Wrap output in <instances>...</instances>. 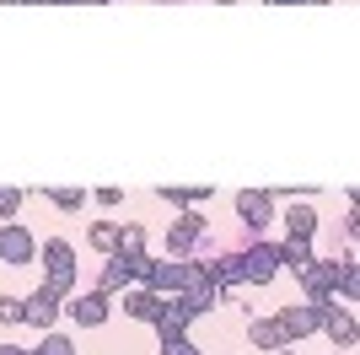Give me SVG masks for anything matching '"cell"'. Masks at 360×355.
<instances>
[{"mask_svg":"<svg viewBox=\"0 0 360 355\" xmlns=\"http://www.w3.org/2000/svg\"><path fill=\"white\" fill-rule=\"evenodd\" d=\"M178 291L188 296V307H194L199 318L221 301V280L210 275V264H178Z\"/></svg>","mask_w":360,"mask_h":355,"instance_id":"1","label":"cell"},{"mask_svg":"<svg viewBox=\"0 0 360 355\" xmlns=\"http://www.w3.org/2000/svg\"><path fill=\"white\" fill-rule=\"evenodd\" d=\"M274 269H280V248H269V242H253L248 253H237V275L253 285H269Z\"/></svg>","mask_w":360,"mask_h":355,"instance_id":"2","label":"cell"},{"mask_svg":"<svg viewBox=\"0 0 360 355\" xmlns=\"http://www.w3.org/2000/svg\"><path fill=\"white\" fill-rule=\"evenodd\" d=\"M317 328H323V334H328V340L339 344V350H349V344H355V312H349V307H339V296L317 307Z\"/></svg>","mask_w":360,"mask_h":355,"instance_id":"3","label":"cell"},{"mask_svg":"<svg viewBox=\"0 0 360 355\" xmlns=\"http://www.w3.org/2000/svg\"><path fill=\"white\" fill-rule=\"evenodd\" d=\"M269 210H274V194H258V189H242L237 194V216H242V226H248L253 237L269 226Z\"/></svg>","mask_w":360,"mask_h":355,"instance_id":"4","label":"cell"},{"mask_svg":"<svg viewBox=\"0 0 360 355\" xmlns=\"http://www.w3.org/2000/svg\"><path fill=\"white\" fill-rule=\"evenodd\" d=\"M32 253H38V248H32V237L27 232H22V226H16V221H6V226H0V264H32Z\"/></svg>","mask_w":360,"mask_h":355,"instance_id":"5","label":"cell"},{"mask_svg":"<svg viewBox=\"0 0 360 355\" xmlns=\"http://www.w3.org/2000/svg\"><path fill=\"white\" fill-rule=\"evenodd\" d=\"M54 318H60V296L32 291L27 301H22V323H32V328H54Z\"/></svg>","mask_w":360,"mask_h":355,"instance_id":"6","label":"cell"},{"mask_svg":"<svg viewBox=\"0 0 360 355\" xmlns=\"http://www.w3.org/2000/svg\"><path fill=\"white\" fill-rule=\"evenodd\" d=\"M248 340L258 350H290V334L280 328V318H248Z\"/></svg>","mask_w":360,"mask_h":355,"instance_id":"7","label":"cell"},{"mask_svg":"<svg viewBox=\"0 0 360 355\" xmlns=\"http://www.w3.org/2000/svg\"><path fill=\"white\" fill-rule=\"evenodd\" d=\"M199 237H205V216H194V210H188L183 221H172V226H167V253H188V248L199 242Z\"/></svg>","mask_w":360,"mask_h":355,"instance_id":"8","label":"cell"},{"mask_svg":"<svg viewBox=\"0 0 360 355\" xmlns=\"http://www.w3.org/2000/svg\"><path fill=\"white\" fill-rule=\"evenodd\" d=\"M65 312H70V318H75V323H81V328H97V323H103V318H108V296H103V291L70 296V307H65Z\"/></svg>","mask_w":360,"mask_h":355,"instance_id":"9","label":"cell"},{"mask_svg":"<svg viewBox=\"0 0 360 355\" xmlns=\"http://www.w3.org/2000/svg\"><path fill=\"white\" fill-rule=\"evenodd\" d=\"M274 318H280V328L290 334V344H296V340H307V334L317 328V307H312V301H307V307H280Z\"/></svg>","mask_w":360,"mask_h":355,"instance_id":"10","label":"cell"},{"mask_svg":"<svg viewBox=\"0 0 360 355\" xmlns=\"http://www.w3.org/2000/svg\"><path fill=\"white\" fill-rule=\"evenodd\" d=\"M124 312H129V318H140V323H156V318H162V296L150 291H124Z\"/></svg>","mask_w":360,"mask_h":355,"instance_id":"11","label":"cell"},{"mask_svg":"<svg viewBox=\"0 0 360 355\" xmlns=\"http://www.w3.org/2000/svg\"><path fill=\"white\" fill-rule=\"evenodd\" d=\"M129 285V264H124L119 253H108V264H103V280H97V291L103 296H113V291H124Z\"/></svg>","mask_w":360,"mask_h":355,"instance_id":"12","label":"cell"},{"mask_svg":"<svg viewBox=\"0 0 360 355\" xmlns=\"http://www.w3.org/2000/svg\"><path fill=\"white\" fill-rule=\"evenodd\" d=\"M280 264H290V269L301 275V269L312 264V237H290L285 248H280Z\"/></svg>","mask_w":360,"mask_h":355,"instance_id":"13","label":"cell"},{"mask_svg":"<svg viewBox=\"0 0 360 355\" xmlns=\"http://www.w3.org/2000/svg\"><path fill=\"white\" fill-rule=\"evenodd\" d=\"M44 264L49 269H75V248L65 237H54V242H44Z\"/></svg>","mask_w":360,"mask_h":355,"instance_id":"14","label":"cell"},{"mask_svg":"<svg viewBox=\"0 0 360 355\" xmlns=\"http://www.w3.org/2000/svg\"><path fill=\"white\" fill-rule=\"evenodd\" d=\"M150 291H156V296H172V291H178V264H162V259H156V269H150Z\"/></svg>","mask_w":360,"mask_h":355,"instance_id":"15","label":"cell"},{"mask_svg":"<svg viewBox=\"0 0 360 355\" xmlns=\"http://www.w3.org/2000/svg\"><path fill=\"white\" fill-rule=\"evenodd\" d=\"M339 291H345V301H355V296H360V269H355V253H349V259H339Z\"/></svg>","mask_w":360,"mask_h":355,"instance_id":"16","label":"cell"},{"mask_svg":"<svg viewBox=\"0 0 360 355\" xmlns=\"http://www.w3.org/2000/svg\"><path fill=\"white\" fill-rule=\"evenodd\" d=\"M285 226H290V237H312L317 232V216H312V205H296L285 216Z\"/></svg>","mask_w":360,"mask_h":355,"instance_id":"17","label":"cell"},{"mask_svg":"<svg viewBox=\"0 0 360 355\" xmlns=\"http://www.w3.org/2000/svg\"><path fill=\"white\" fill-rule=\"evenodd\" d=\"M86 237H91V248H97V253H113V248H119V226H113V221H97Z\"/></svg>","mask_w":360,"mask_h":355,"instance_id":"18","label":"cell"},{"mask_svg":"<svg viewBox=\"0 0 360 355\" xmlns=\"http://www.w3.org/2000/svg\"><path fill=\"white\" fill-rule=\"evenodd\" d=\"M119 259H129V253H146V232H140V226H119Z\"/></svg>","mask_w":360,"mask_h":355,"instance_id":"19","label":"cell"},{"mask_svg":"<svg viewBox=\"0 0 360 355\" xmlns=\"http://www.w3.org/2000/svg\"><path fill=\"white\" fill-rule=\"evenodd\" d=\"M44 291H49V296H60V301H65V296L75 291V269H49V280H44Z\"/></svg>","mask_w":360,"mask_h":355,"instance_id":"20","label":"cell"},{"mask_svg":"<svg viewBox=\"0 0 360 355\" xmlns=\"http://www.w3.org/2000/svg\"><path fill=\"white\" fill-rule=\"evenodd\" d=\"M124 264H129V280H150V269H156V259H150V253H129Z\"/></svg>","mask_w":360,"mask_h":355,"instance_id":"21","label":"cell"},{"mask_svg":"<svg viewBox=\"0 0 360 355\" xmlns=\"http://www.w3.org/2000/svg\"><path fill=\"white\" fill-rule=\"evenodd\" d=\"M162 199H172V205H199V199H210V189H162Z\"/></svg>","mask_w":360,"mask_h":355,"instance_id":"22","label":"cell"},{"mask_svg":"<svg viewBox=\"0 0 360 355\" xmlns=\"http://www.w3.org/2000/svg\"><path fill=\"white\" fill-rule=\"evenodd\" d=\"M32 355H75V344L65 340V334H49V340L38 344V350H32Z\"/></svg>","mask_w":360,"mask_h":355,"instance_id":"23","label":"cell"},{"mask_svg":"<svg viewBox=\"0 0 360 355\" xmlns=\"http://www.w3.org/2000/svg\"><path fill=\"white\" fill-rule=\"evenodd\" d=\"M0 323H22V296H0Z\"/></svg>","mask_w":360,"mask_h":355,"instance_id":"24","label":"cell"},{"mask_svg":"<svg viewBox=\"0 0 360 355\" xmlns=\"http://www.w3.org/2000/svg\"><path fill=\"white\" fill-rule=\"evenodd\" d=\"M49 199L60 210H81V189H49Z\"/></svg>","mask_w":360,"mask_h":355,"instance_id":"25","label":"cell"},{"mask_svg":"<svg viewBox=\"0 0 360 355\" xmlns=\"http://www.w3.org/2000/svg\"><path fill=\"white\" fill-rule=\"evenodd\" d=\"M16 205H22V189H0V221H11Z\"/></svg>","mask_w":360,"mask_h":355,"instance_id":"26","label":"cell"},{"mask_svg":"<svg viewBox=\"0 0 360 355\" xmlns=\"http://www.w3.org/2000/svg\"><path fill=\"white\" fill-rule=\"evenodd\" d=\"M162 355H199V350H194L188 340H183V344H172V350H162Z\"/></svg>","mask_w":360,"mask_h":355,"instance_id":"27","label":"cell"},{"mask_svg":"<svg viewBox=\"0 0 360 355\" xmlns=\"http://www.w3.org/2000/svg\"><path fill=\"white\" fill-rule=\"evenodd\" d=\"M269 6H328V0H269Z\"/></svg>","mask_w":360,"mask_h":355,"instance_id":"28","label":"cell"},{"mask_svg":"<svg viewBox=\"0 0 360 355\" xmlns=\"http://www.w3.org/2000/svg\"><path fill=\"white\" fill-rule=\"evenodd\" d=\"M0 355H32V350H22V344H0Z\"/></svg>","mask_w":360,"mask_h":355,"instance_id":"29","label":"cell"},{"mask_svg":"<svg viewBox=\"0 0 360 355\" xmlns=\"http://www.w3.org/2000/svg\"><path fill=\"white\" fill-rule=\"evenodd\" d=\"M274 355H296V350H274Z\"/></svg>","mask_w":360,"mask_h":355,"instance_id":"30","label":"cell"},{"mask_svg":"<svg viewBox=\"0 0 360 355\" xmlns=\"http://www.w3.org/2000/svg\"><path fill=\"white\" fill-rule=\"evenodd\" d=\"M27 6H44V0H27Z\"/></svg>","mask_w":360,"mask_h":355,"instance_id":"31","label":"cell"}]
</instances>
